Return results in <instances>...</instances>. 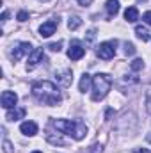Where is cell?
Segmentation results:
<instances>
[{
	"label": "cell",
	"mask_w": 151,
	"mask_h": 153,
	"mask_svg": "<svg viewBox=\"0 0 151 153\" xmlns=\"http://www.w3.org/2000/svg\"><path fill=\"white\" fill-rule=\"evenodd\" d=\"M32 96L39 103L48 105V107H55L62 100L59 87L53 82H48V80H39V82L32 84Z\"/></svg>",
	"instance_id": "cell-1"
},
{
	"label": "cell",
	"mask_w": 151,
	"mask_h": 153,
	"mask_svg": "<svg viewBox=\"0 0 151 153\" xmlns=\"http://www.w3.org/2000/svg\"><path fill=\"white\" fill-rule=\"evenodd\" d=\"M52 125H53L59 132L71 135L75 141H82V139L87 135V126H85V123H82V121H71V119H52Z\"/></svg>",
	"instance_id": "cell-2"
},
{
	"label": "cell",
	"mask_w": 151,
	"mask_h": 153,
	"mask_svg": "<svg viewBox=\"0 0 151 153\" xmlns=\"http://www.w3.org/2000/svg\"><path fill=\"white\" fill-rule=\"evenodd\" d=\"M110 87H112V78L107 75V73H98V75H94L93 76V94H91L93 102L103 100V98L109 94Z\"/></svg>",
	"instance_id": "cell-3"
},
{
	"label": "cell",
	"mask_w": 151,
	"mask_h": 153,
	"mask_svg": "<svg viewBox=\"0 0 151 153\" xmlns=\"http://www.w3.org/2000/svg\"><path fill=\"white\" fill-rule=\"evenodd\" d=\"M115 46H117V41H105V43H100L98 50H96V55L103 61H110L114 55H115Z\"/></svg>",
	"instance_id": "cell-4"
},
{
	"label": "cell",
	"mask_w": 151,
	"mask_h": 153,
	"mask_svg": "<svg viewBox=\"0 0 151 153\" xmlns=\"http://www.w3.org/2000/svg\"><path fill=\"white\" fill-rule=\"evenodd\" d=\"M34 48H32V45L30 43H27V41H20V43H14L13 45V48H11V59H14V61H20L23 55H27V53H30Z\"/></svg>",
	"instance_id": "cell-5"
},
{
	"label": "cell",
	"mask_w": 151,
	"mask_h": 153,
	"mask_svg": "<svg viewBox=\"0 0 151 153\" xmlns=\"http://www.w3.org/2000/svg\"><path fill=\"white\" fill-rule=\"evenodd\" d=\"M0 102H2V107L4 109H14L16 103H18V94L14 91H4L2 96H0Z\"/></svg>",
	"instance_id": "cell-6"
},
{
	"label": "cell",
	"mask_w": 151,
	"mask_h": 153,
	"mask_svg": "<svg viewBox=\"0 0 151 153\" xmlns=\"http://www.w3.org/2000/svg\"><path fill=\"white\" fill-rule=\"evenodd\" d=\"M84 55H85V48L80 45V41L73 39L71 45H70V50H68V57H70L71 61H80Z\"/></svg>",
	"instance_id": "cell-7"
},
{
	"label": "cell",
	"mask_w": 151,
	"mask_h": 153,
	"mask_svg": "<svg viewBox=\"0 0 151 153\" xmlns=\"http://www.w3.org/2000/svg\"><path fill=\"white\" fill-rule=\"evenodd\" d=\"M57 25H59V18H52V20L44 22V23L39 27V36H41V38H50V36L55 32Z\"/></svg>",
	"instance_id": "cell-8"
},
{
	"label": "cell",
	"mask_w": 151,
	"mask_h": 153,
	"mask_svg": "<svg viewBox=\"0 0 151 153\" xmlns=\"http://www.w3.org/2000/svg\"><path fill=\"white\" fill-rule=\"evenodd\" d=\"M44 59V52H43V48H34L30 53H29V61H27V68L29 70H32V68H36L39 62Z\"/></svg>",
	"instance_id": "cell-9"
},
{
	"label": "cell",
	"mask_w": 151,
	"mask_h": 153,
	"mask_svg": "<svg viewBox=\"0 0 151 153\" xmlns=\"http://www.w3.org/2000/svg\"><path fill=\"white\" fill-rule=\"evenodd\" d=\"M27 114V111L23 107H14V109H9L7 114H5V119L7 121H18V119H23Z\"/></svg>",
	"instance_id": "cell-10"
},
{
	"label": "cell",
	"mask_w": 151,
	"mask_h": 153,
	"mask_svg": "<svg viewBox=\"0 0 151 153\" xmlns=\"http://www.w3.org/2000/svg\"><path fill=\"white\" fill-rule=\"evenodd\" d=\"M20 130H21V134H23V135L32 137V135H36V134H38V125H36L34 121H25V123H21Z\"/></svg>",
	"instance_id": "cell-11"
},
{
	"label": "cell",
	"mask_w": 151,
	"mask_h": 153,
	"mask_svg": "<svg viewBox=\"0 0 151 153\" xmlns=\"http://www.w3.org/2000/svg\"><path fill=\"white\" fill-rule=\"evenodd\" d=\"M57 82H59L62 87H70L71 82H73V73H71V70H64V71H61V73L57 75Z\"/></svg>",
	"instance_id": "cell-12"
},
{
	"label": "cell",
	"mask_w": 151,
	"mask_h": 153,
	"mask_svg": "<svg viewBox=\"0 0 151 153\" xmlns=\"http://www.w3.org/2000/svg\"><path fill=\"white\" fill-rule=\"evenodd\" d=\"M124 20H126L128 23H133V22H137V20H139V9H137L135 5L128 7V9L124 11Z\"/></svg>",
	"instance_id": "cell-13"
},
{
	"label": "cell",
	"mask_w": 151,
	"mask_h": 153,
	"mask_svg": "<svg viewBox=\"0 0 151 153\" xmlns=\"http://www.w3.org/2000/svg\"><path fill=\"white\" fill-rule=\"evenodd\" d=\"M105 7H107L109 18H114V16H115V14L119 13V0H107Z\"/></svg>",
	"instance_id": "cell-14"
},
{
	"label": "cell",
	"mask_w": 151,
	"mask_h": 153,
	"mask_svg": "<svg viewBox=\"0 0 151 153\" xmlns=\"http://www.w3.org/2000/svg\"><path fill=\"white\" fill-rule=\"evenodd\" d=\"M93 85V78L91 75H87V73H84L82 78H80V84H78V89L82 91V93H85V91H89V87Z\"/></svg>",
	"instance_id": "cell-15"
},
{
	"label": "cell",
	"mask_w": 151,
	"mask_h": 153,
	"mask_svg": "<svg viewBox=\"0 0 151 153\" xmlns=\"http://www.w3.org/2000/svg\"><path fill=\"white\" fill-rule=\"evenodd\" d=\"M135 34H137V38L141 41H150V32H148V29L144 25H137L135 27Z\"/></svg>",
	"instance_id": "cell-16"
},
{
	"label": "cell",
	"mask_w": 151,
	"mask_h": 153,
	"mask_svg": "<svg viewBox=\"0 0 151 153\" xmlns=\"http://www.w3.org/2000/svg\"><path fill=\"white\" fill-rule=\"evenodd\" d=\"M80 25H82V20H80L78 16H71L70 22H68V29H70V30H76Z\"/></svg>",
	"instance_id": "cell-17"
},
{
	"label": "cell",
	"mask_w": 151,
	"mask_h": 153,
	"mask_svg": "<svg viewBox=\"0 0 151 153\" xmlns=\"http://www.w3.org/2000/svg\"><path fill=\"white\" fill-rule=\"evenodd\" d=\"M130 68H132V71H141V70H144V61L142 59H135L130 64Z\"/></svg>",
	"instance_id": "cell-18"
},
{
	"label": "cell",
	"mask_w": 151,
	"mask_h": 153,
	"mask_svg": "<svg viewBox=\"0 0 151 153\" xmlns=\"http://www.w3.org/2000/svg\"><path fill=\"white\" fill-rule=\"evenodd\" d=\"M84 153H103V146H101L100 143H94L93 146H89Z\"/></svg>",
	"instance_id": "cell-19"
},
{
	"label": "cell",
	"mask_w": 151,
	"mask_h": 153,
	"mask_svg": "<svg viewBox=\"0 0 151 153\" xmlns=\"http://www.w3.org/2000/svg\"><path fill=\"white\" fill-rule=\"evenodd\" d=\"M124 53L126 55H133L135 53V46H133V43H124Z\"/></svg>",
	"instance_id": "cell-20"
},
{
	"label": "cell",
	"mask_w": 151,
	"mask_h": 153,
	"mask_svg": "<svg viewBox=\"0 0 151 153\" xmlns=\"http://www.w3.org/2000/svg\"><path fill=\"white\" fill-rule=\"evenodd\" d=\"M46 139H48L50 143H53V144H64V141H62L59 135H57V137H53L52 134H46Z\"/></svg>",
	"instance_id": "cell-21"
},
{
	"label": "cell",
	"mask_w": 151,
	"mask_h": 153,
	"mask_svg": "<svg viewBox=\"0 0 151 153\" xmlns=\"http://www.w3.org/2000/svg\"><path fill=\"white\" fill-rule=\"evenodd\" d=\"M2 148H4V153H14V152H13V144H11L7 139H4V143H2Z\"/></svg>",
	"instance_id": "cell-22"
},
{
	"label": "cell",
	"mask_w": 151,
	"mask_h": 153,
	"mask_svg": "<svg viewBox=\"0 0 151 153\" xmlns=\"http://www.w3.org/2000/svg\"><path fill=\"white\" fill-rule=\"evenodd\" d=\"M16 18H18V22H27V20H29V13H27V11H20Z\"/></svg>",
	"instance_id": "cell-23"
},
{
	"label": "cell",
	"mask_w": 151,
	"mask_h": 153,
	"mask_svg": "<svg viewBox=\"0 0 151 153\" xmlns=\"http://www.w3.org/2000/svg\"><path fill=\"white\" fill-rule=\"evenodd\" d=\"M61 46H62V41H57V43H52V45H48V48H50L52 52H59V50H61Z\"/></svg>",
	"instance_id": "cell-24"
},
{
	"label": "cell",
	"mask_w": 151,
	"mask_h": 153,
	"mask_svg": "<svg viewBox=\"0 0 151 153\" xmlns=\"http://www.w3.org/2000/svg\"><path fill=\"white\" fill-rule=\"evenodd\" d=\"M142 20H144L148 25H151V11H148V13H144V14H142Z\"/></svg>",
	"instance_id": "cell-25"
},
{
	"label": "cell",
	"mask_w": 151,
	"mask_h": 153,
	"mask_svg": "<svg viewBox=\"0 0 151 153\" xmlns=\"http://www.w3.org/2000/svg\"><path fill=\"white\" fill-rule=\"evenodd\" d=\"M133 153H151V150H146V148H135Z\"/></svg>",
	"instance_id": "cell-26"
},
{
	"label": "cell",
	"mask_w": 151,
	"mask_h": 153,
	"mask_svg": "<svg viewBox=\"0 0 151 153\" xmlns=\"http://www.w3.org/2000/svg\"><path fill=\"white\" fill-rule=\"evenodd\" d=\"M146 109H148V112L151 114V94L148 96V100H146Z\"/></svg>",
	"instance_id": "cell-27"
},
{
	"label": "cell",
	"mask_w": 151,
	"mask_h": 153,
	"mask_svg": "<svg viewBox=\"0 0 151 153\" xmlns=\"http://www.w3.org/2000/svg\"><path fill=\"white\" fill-rule=\"evenodd\" d=\"M7 18H9V11H4V13H2V23H5Z\"/></svg>",
	"instance_id": "cell-28"
},
{
	"label": "cell",
	"mask_w": 151,
	"mask_h": 153,
	"mask_svg": "<svg viewBox=\"0 0 151 153\" xmlns=\"http://www.w3.org/2000/svg\"><path fill=\"white\" fill-rule=\"evenodd\" d=\"M91 2H93V0H78V4H80V5H84V7H85V5H89Z\"/></svg>",
	"instance_id": "cell-29"
},
{
	"label": "cell",
	"mask_w": 151,
	"mask_h": 153,
	"mask_svg": "<svg viewBox=\"0 0 151 153\" xmlns=\"http://www.w3.org/2000/svg\"><path fill=\"white\" fill-rule=\"evenodd\" d=\"M146 139H148V141H150V143H151V132H150V134H148V137H146Z\"/></svg>",
	"instance_id": "cell-30"
},
{
	"label": "cell",
	"mask_w": 151,
	"mask_h": 153,
	"mask_svg": "<svg viewBox=\"0 0 151 153\" xmlns=\"http://www.w3.org/2000/svg\"><path fill=\"white\" fill-rule=\"evenodd\" d=\"M32 153H43V152H38V150H36V152H32Z\"/></svg>",
	"instance_id": "cell-31"
},
{
	"label": "cell",
	"mask_w": 151,
	"mask_h": 153,
	"mask_svg": "<svg viewBox=\"0 0 151 153\" xmlns=\"http://www.w3.org/2000/svg\"><path fill=\"white\" fill-rule=\"evenodd\" d=\"M41 2H48V0H41Z\"/></svg>",
	"instance_id": "cell-32"
}]
</instances>
